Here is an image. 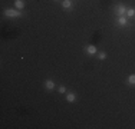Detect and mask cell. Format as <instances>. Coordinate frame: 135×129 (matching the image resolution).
I'll use <instances>...</instances> for the list:
<instances>
[{
	"mask_svg": "<svg viewBox=\"0 0 135 129\" xmlns=\"http://www.w3.org/2000/svg\"><path fill=\"white\" fill-rule=\"evenodd\" d=\"M4 16L6 17H12V19H19L23 16V12L17 10V9H6L4 10Z\"/></svg>",
	"mask_w": 135,
	"mask_h": 129,
	"instance_id": "6da1fadb",
	"label": "cell"
},
{
	"mask_svg": "<svg viewBox=\"0 0 135 129\" xmlns=\"http://www.w3.org/2000/svg\"><path fill=\"white\" fill-rule=\"evenodd\" d=\"M117 23H118V26H121V27H127L129 22H128V17H127V16H118Z\"/></svg>",
	"mask_w": 135,
	"mask_h": 129,
	"instance_id": "7a4b0ae2",
	"label": "cell"
},
{
	"mask_svg": "<svg viewBox=\"0 0 135 129\" xmlns=\"http://www.w3.org/2000/svg\"><path fill=\"white\" fill-rule=\"evenodd\" d=\"M85 52L89 54V56H95V54H98V50H96V46H94V44H88V46L85 47Z\"/></svg>",
	"mask_w": 135,
	"mask_h": 129,
	"instance_id": "3957f363",
	"label": "cell"
},
{
	"mask_svg": "<svg viewBox=\"0 0 135 129\" xmlns=\"http://www.w3.org/2000/svg\"><path fill=\"white\" fill-rule=\"evenodd\" d=\"M127 10H128V9L125 7L124 4H118L117 7H115V13H117L118 16H125V14H127Z\"/></svg>",
	"mask_w": 135,
	"mask_h": 129,
	"instance_id": "277c9868",
	"label": "cell"
},
{
	"mask_svg": "<svg viewBox=\"0 0 135 129\" xmlns=\"http://www.w3.org/2000/svg\"><path fill=\"white\" fill-rule=\"evenodd\" d=\"M62 7L65 10H72L73 9V0H62Z\"/></svg>",
	"mask_w": 135,
	"mask_h": 129,
	"instance_id": "5b68a950",
	"label": "cell"
},
{
	"mask_svg": "<svg viewBox=\"0 0 135 129\" xmlns=\"http://www.w3.org/2000/svg\"><path fill=\"white\" fill-rule=\"evenodd\" d=\"M45 89H46V90H53L55 89V82L52 79H46V80H45Z\"/></svg>",
	"mask_w": 135,
	"mask_h": 129,
	"instance_id": "8992f818",
	"label": "cell"
},
{
	"mask_svg": "<svg viewBox=\"0 0 135 129\" xmlns=\"http://www.w3.org/2000/svg\"><path fill=\"white\" fill-rule=\"evenodd\" d=\"M76 99H78V98H76V95H75L73 92H68V93H66V102L73 103V102L76 101Z\"/></svg>",
	"mask_w": 135,
	"mask_h": 129,
	"instance_id": "52a82bcc",
	"label": "cell"
},
{
	"mask_svg": "<svg viewBox=\"0 0 135 129\" xmlns=\"http://www.w3.org/2000/svg\"><path fill=\"white\" fill-rule=\"evenodd\" d=\"M15 7L17 10H23L25 9V0H15Z\"/></svg>",
	"mask_w": 135,
	"mask_h": 129,
	"instance_id": "ba28073f",
	"label": "cell"
},
{
	"mask_svg": "<svg viewBox=\"0 0 135 129\" xmlns=\"http://www.w3.org/2000/svg\"><path fill=\"white\" fill-rule=\"evenodd\" d=\"M127 83L131 86H135V73H132V75H129L127 77Z\"/></svg>",
	"mask_w": 135,
	"mask_h": 129,
	"instance_id": "9c48e42d",
	"label": "cell"
},
{
	"mask_svg": "<svg viewBox=\"0 0 135 129\" xmlns=\"http://www.w3.org/2000/svg\"><path fill=\"white\" fill-rule=\"evenodd\" d=\"M125 16H127V17H129V19L135 17V9H132V7L128 9V10H127V14H125Z\"/></svg>",
	"mask_w": 135,
	"mask_h": 129,
	"instance_id": "30bf717a",
	"label": "cell"
},
{
	"mask_svg": "<svg viewBox=\"0 0 135 129\" xmlns=\"http://www.w3.org/2000/svg\"><path fill=\"white\" fill-rule=\"evenodd\" d=\"M98 59L99 60H105L107 59V53H105V52H98Z\"/></svg>",
	"mask_w": 135,
	"mask_h": 129,
	"instance_id": "8fae6325",
	"label": "cell"
},
{
	"mask_svg": "<svg viewBox=\"0 0 135 129\" xmlns=\"http://www.w3.org/2000/svg\"><path fill=\"white\" fill-rule=\"evenodd\" d=\"M57 92H59L60 95H65V93H66V88H65L63 85H60L59 88H57Z\"/></svg>",
	"mask_w": 135,
	"mask_h": 129,
	"instance_id": "7c38bea8",
	"label": "cell"
},
{
	"mask_svg": "<svg viewBox=\"0 0 135 129\" xmlns=\"http://www.w3.org/2000/svg\"><path fill=\"white\" fill-rule=\"evenodd\" d=\"M55 2H59V0H55Z\"/></svg>",
	"mask_w": 135,
	"mask_h": 129,
	"instance_id": "4fadbf2b",
	"label": "cell"
}]
</instances>
